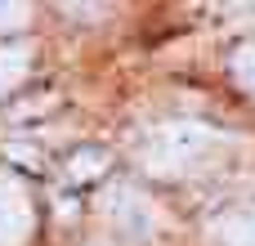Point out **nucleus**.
Listing matches in <instances>:
<instances>
[{"mask_svg":"<svg viewBox=\"0 0 255 246\" xmlns=\"http://www.w3.org/2000/svg\"><path fill=\"white\" fill-rule=\"evenodd\" d=\"M108 215H112L117 233L130 238V242H148L157 233V211H152V202L139 188H117L108 197Z\"/></svg>","mask_w":255,"mask_h":246,"instance_id":"f03ea898","label":"nucleus"},{"mask_svg":"<svg viewBox=\"0 0 255 246\" xmlns=\"http://www.w3.org/2000/svg\"><path fill=\"white\" fill-rule=\"evenodd\" d=\"M233 76H238V85L255 94V45H238L233 49Z\"/></svg>","mask_w":255,"mask_h":246,"instance_id":"0eeeda50","label":"nucleus"},{"mask_svg":"<svg viewBox=\"0 0 255 246\" xmlns=\"http://www.w3.org/2000/svg\"><path fill=\"white\" fill-rule=\"evenodd\" d=\"M108 148H76L72 157H67V175L76 179V184H85V179H99L103 170H108Z\"/></svg>","mask_w":255,"mask_h":246,"instance_id":"39448f33","label":"nucleus"},{"mask_svg":"<svg viewBox=\"0 0 255 246\" xmlns=\"http://www.w3.org/2000/svg\"><path fill=\"white\" fill-rule=\"evenodd\" d=\"M215 242L220 246H255V206L251 211H229L215 224Z\"/></svg>","mask_w":255,"mask_h":246,"instance_id":"20e7f679","label":"nucleus"},{"mask_svg":"<svg viewBox=\"0 0 255 246\" xmlns=\"http://www.w3.org/2000/svg\"><path fill=\"white\" fill-rule=\"evenodd\" d=\"M215 143H220V134H215L211 125H202V121H166V125H157V130L143 139L139 161H143L152 175L175 179V175H188L193 166H202Z\"/></svg>","mask_w":255,"mask_h":246,"instance_id":"f257e3e1","label":"nucleus"},{"mask_svg":"<svg viewBox=\"0 0 255 246\" xmlns=\"http://www.w3.org/2000/svg\"><path fill=\"white\" fill-rule=\"evenodd\" d=\"M27 22V4H0V31H13Z\"/></svg>","mask_w":255,"mask_h":246,"instance_id":"6e6552de","label":"nucleus"},{"mask_svg":"<svg viewBox=\"0 0 255 246\" xmlns=\"http://www.w3.org/2000/svg\"><path fill=\"white\" fill-rule=\"evenodd\" d=\"M36 229V211L31 197L18 179L0 175V246H22Z\"/></svg>","mask_w":255,"mask_h":246,"instance_id":"7ed1b4c3","label":"nucleus"},{"mask_svg":"<svg viewBox=\"0 0 255 246\" xmlns=\"http://www.w3.org/2000/svg\"><path fill=\"white\" fill-rule=\"evenodd\" d=\"M27 58H31V49H27V45H9V49H0V99L22 81Z\"/></svg>","mask_w":255,"mask_h":246,"instance_id":"423d86ee","label":"nucleus"}]
</instances>
